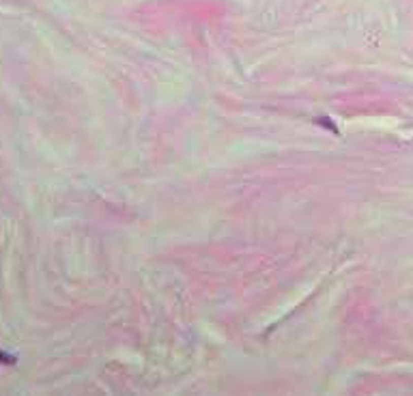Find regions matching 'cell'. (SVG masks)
Returning <instances> with one entry per match:
<instances>
[{
    "mask_svg": "<svg viewBox=\"0 0 413 396\" xmlns=\"http://www.w3.org/2000/svg\"><path fill=\"white\" fill-rule=\"evenodd\" d=\"M316 123L321 125V127L329 129V131L334 134V136H340V131H338V127H336V125H334L332 121H329V116H316Z\"/></svg>",
    "mask_w": 413,
    "mask_h": 396,
    "instance_id": "1",
    "label": "cell"
}]
</instances>
